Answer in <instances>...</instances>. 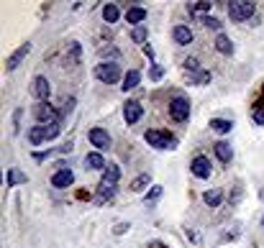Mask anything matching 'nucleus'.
<instances>
[{
	"instance_id": "35",
	"label": "nucleus",
	"mask_w": 264,
	"mask_h": 248,
	"mask_svg": "<svg viewBox=\"0 0 264 248\" xmlns=\"http://www.w3.org/2000/svg\"><path fill=\"white\" fill-rule=\"evenodd\" d=\"M126 230H128V223H121V225L116 228V233H118V235H121V233H126Z\"/></svg>"
},
{
	"instance_id": "4",
	"label": "nucleus",
	"mask_w": 264,
	"mask_h": 248,
	"mask_svg": "<svg viewBox=\"0 0 264 248\" xmlns=\"http://www.w3.org/2000/svg\"><path fill=\"white\" fill-rule=\"evenodd\" d=\"M256 6L251 3V0H234V3H229V16L231 21H249L254 16Z\"/></svg>"
},
{
	"instance_id": "33",
	"label": "nucleus",
	"mask_w": 264,
	"mask_h": 248,
	"mask_svg": "<svg viewBox=\"0 0 264 248\" xmlns=\"http://www.w3.org/2000/svg\"><path fill=\"white\" fill-rule=\"evenodd\" d=\"M159 194H162V187H154L152 192H149V194H146V202H152V200H157Z\"/></svg>"
},
{
	"instance_id": "26",
	"label": "nucleus",
	"mask_w": 264,
	"mask_h": 248,
	"mask_svg": "<svg viewBox=\"0 0 264 248\" xmlns=\"http://www.w3.org/2000/svg\"><path fill=\"white\" fill-rule=\"evenodd\" d=\"M146 33H149L146 26H134V28H131V38L136 41V44H144V41H146Z\"/></svg>"
},
{
	"instance_id": "6",
	"label": "nucleus",
	"mask_w": 264,
	"mask_h": 248,
	"mask_svg": "<svg viewBox=\"0 0 264 248\" xmlns=\"http://www.w3.org/2000/svg\"><path fill=\"white\" fill-rule=\"evenodd\" d=\"M169 115H172V120H177V123H185L187 118H190V103H187V97H182V95L172 97V103H169Z\"/></svg>"
},
{
	"instance_id": "32",
	"label": "nucleus",
	"mask_w": 264,
	"mask_h": 248,
	"mask_svg": "<svg viewBox=\"0 0 264 248\" xmlns=\"http://www.w3.org/2000/svg\"><path fill=\"white\" fill-rule=\"evenodd\" d=\"M208 79H210V74H208V72H200V74H195V77H193V82H198V85H208Z\"/></svg>"
},
{
	"instance_id": "2",
	"label": "nucleus",
	"mask_w": 264,
	"mask_h": 248,
	"mask_svg": "<svg viewBox=\"0 0 264 248\" xmlns=\"http://www.w3.org/2000/svg\"><path fill=\"white\" fill-rule=\"evenodd\" d=\"M118 179H121V169L110 164V167L103 172V179H100V184H98L100 200H108V197L116 194V184H118Z\"/></svg>"
},
{
	"instance_id": "24",
	"label": "nucleus",
	"mask_w": 264,
	"mask_h": 248,
	"mask_svg": "<svg viewBox=\"0 0 264 248\" xmlns=\"http://www.w3.org/2000/svg\"><path fill=\"white\" fill-rule=\"evenodd\" d=\"M149 182H152V174H146V172H144V174H139V177L131 182V192H141V189H146V184H149Z\"/></svg>"
},
{
	"instance_id": "10",
	"label": "nucleus",
	"mask_w": 264,
	"mask_h": 248,
	"mask_svg": "<svg viewBox=\"0 0 264 248\" xmlns=\"http://www.w3.org/2000/svg\"><path fill=\"white\" fill-rule=\"evenodd\" d=\"M141 115H144V108H141V103H136V100H128L126 105H123V118H126V123L131 126V123H139L141 120Z\"/></svg>"
},
{
	"instance_id": "8",
	"label": "nucleus",
	"mask_w": 264,
	"mask_h": 248,
	"mask_svg": "<svg viewBox=\"0 0 264 248\" xmlns=\"http://www.w3.org/2000/svg\"><path fill=\"white\" fill-rule=\"evenodd\" d=\"M87 138H90V143H93L98 151H108V148H110V133H108L105 128H90Z\"/></svg>"
},
{
	"instance_id": "23",
	"label": "nucleus",
	"mask_w": 264,
	"mask_h": 248,
	"mask_svg": "<svg viewBox=\"0 0 264 248\" xmlns=\"http://www.w3.org/2000/svg\"><path fill=\"white\" fill-rule=\"evenodd\" d=\"M139 82H141V74H139L136 69H131V72L123 77V90H134V87H139Z\"/></svg>"
},
{
	"instance_id": "12",
	"label": "nucleus",
	"mask_w": 264,
	"mask_h": 248,
	"mask_svg": "<svg viewBox=\"0 0 264 248\" xmlns=\"http://www.w3.org/2000/svg\"><path fill=\"white\" fill-rule=\"evenodd\" d=\"M172 38L177 41L180 46H185V44H193V31L187 28V26H174V28H172Z\"/></svg>"
},
{
	"instance_id": "27",
	"label": "nucleus",
	"mask_w": 264,
	"mask_h": 248,
	"mask_svg": "<svg viewBox=\"0 0 264 248\" xmlns=\"http://www.w3.org/2000/svg\"><path fill=\"white\" fill-rule=\"evenodd\" d=\"M251 118H254V123H256V126H264V103H259V105L254 108Z\"/></svg>"
},
{
	"instance_id": "34",
	"label": "nucleus",
	"mask_w": 264,
	"mask_h": 248,
	"mask_svg": "<svg viewBox=\"0 0 264 248\" xmlns=\"http://www.w3.org/2000/svg\"><path fill=\"white\" fill-rule=\"evenodd\" d=\"M69 151H72V141H69V143H64V146L59 148V154H69Z\"/></svg>"
},
{
	"instance_id": "29",
	"label": "nucleus",
	"mask_w": 264,
	"mask_h": 248,
	"mask_svg": "<svg viewBox=\"0 0 264 248\" xmlns=\"http://www.w3.org/2000/svg\"><path fill=\"white\" fill-rule=\"evenodd\" d=\"M59 133H62L59 123H49V126H47V141H54V138H57Z\"/></svg>"
},
{
	"instance_id": "15",
	"label": "nucleus",
	"mask_w": 264,
	"mask_h": 248,
	"mask_svg": "<svg viewBox=\"0 0 264 248\" xmlns=\"http://www.w3.org/2000/svg\"><path fill=\"white\" fill-rule=\"evenodd\" d=\"M213 151H215V156H218L223 164H229V161L234 159V148H231L229 143H226V141H218V143L213 146Z\"/></svg>"
},
{
	"instance_id": "30",
	"label": "nucleus",
	"mask_w": 264,
	"mask_h": 248,
	"mask_svg": "<svg viewBox=\"0 0 264 248\" xmlns=\"http://www.w3.org/2000/svg\"><path fill=\"white\" fill-rule=\"evenodd\" d=\"M200 23H203L205 28H213V31H218V28H221V21H218V18H210V16H203V18H200Z\"/></svg>"
},
{
	"instance_id": "19",
	"label": "nucleus",
	"mask_w": 264,
	"mask_h": 248,
	"mask_svg": "<svg viewBox=\"0 0 264 248\" xmlns=\"http://www.w3.org/2000/svg\"><path fill=\"white\" fill-rule=\"evenodd\" d=\"M221 200H223V189H208V192L203 194V202L208 205V208H218Z\"/></svg>"
},
{
	"instance_id": "36",
	"label": "nucleus",
	"mask_w": 264,
	"mask_h": 248,
	"mask_svg": "<svg viewBox=\"0 0 264 248\" xmlns=\"http://www.w3.org/2000/svg\"><path fill=\"white\" fill-rule=\"evenodd\" d=\"M144 52H146L149 59H154V49H152V46H144Z\"/></svg>"
},
{
	"instance_id": "22",
	"label": "nucleus",
	"mask_w": 264,
	"mask_h": 248,
	"mask_svg": "<svg viewBox=\"0 0 264 248\" xmlns=\"http://www.w3.org/2000/svg\"><path fill=\"white\" fill-rule=\"evenodd\" d=\"M210 128L218 131V133H229V131L234 128V123H231V120H223V118H213V120H210Z\"/></svg>"
},
{
	"instance_id": "25",
	"label": "nucleus",
	"mask_w": 264,
	"mask_h": 248,
	"mask_svg": "<svg viewBox=\"0 0 264 248\" xmlns=\"http://www.w3.org/2000/svg\"><path fill=\"white\" fill-rule=\"evenodd\" d=\"M213 8V3H208V0H200V3H190L187 6V11L190 13H208Z\"/></svg>"
},
{
	"instance_id": "14",
	"label": "nucleus",
	"mask_w": 264,
	"mask_h": 248,
	"mask_svg": "<svg viewBox=\"0 0 264 248\" xmlns=\"http://www.w3.org/2000/svg\"><path fill=\"white\" fill-rule=\"evenodd\" d=\"M126 21H128L131 26H141V23L146 21V8H141V6H134V8H128V13H126Z\"/></svg>"
},
{
	"instance_id": "31",
	"label": "nucleus",
	"mask_w": 264,
	"mask_h": 248,
	"mask_svg": "<svg viewBox=\"0 0 264 248\" xmlns=\"http://www.w3.org/2000/svg\"><path fill=\"white\" fill-rule=\"evenodd\" d=\"M185 69H187V72H198V69H200V62L193 59V57H190V59H185Z\"/></svg>"
},
{
	"instance_id": "3",
	"label": "nucleus",
	"mask_w": 264,
	"mask_h": 248,
	"mask_svg": "<svg viewBox=\"0 0 264 248\" xmlns=\"http://www.w3.org/2000/svg\"><path fill=\"white\" fill-rule=\"evenodd\" d=\"M95 77L103 82V85H116L121 79V67L116 62H100L95 67Z\"/></svg>"
},
{
	"instance_id": "16",
	"label": "nucleus",
	"mask_w": 264,
	"mask_h": 248,
	"mask_svg": "<svg viewBox=\"0 0 264 248\" xmlns=\"http://www.w3.org/2000/svg\"><path fill=\"white\" fill-rule=\"evenodd\" d=\"M85 167H87V169H103V172L108 169V167H105V159H103L100 151H93V154L85 156Z\"/></svg>"
},
{
	"instance_id": "21",
	"label": "nucleus",
	"mask_w": 264,
	"mask_h": 248,
	"mask_svg": "<svg viewBox=\"0 0 264 248\" xmlns=\"http://www.w3.org/2000/svg\"><path fill=\"white\" fill-rule=\"evenodd\" d=\"M103 18H105V23H116V21L121 18V11H118V6L108 3V6L103 8Z\"/></svg>"
},
{
	"instance_id": "5",
	"label": "nucleus",
	"mask_w": 264,
	"mask_h": 248,
	"mask_svg": "<svg viewBox=\"0 0 264 248\" xmlns=\"http://www.w3.org/2000/svg\"><path fill=\"white\" fill-rule=\"evenodd\" d=\"M33 118L41 123V126H49V123H59L62 120V115L49 105V103H36L33 105Z\"/></svg>"
},
{
	"instance_id": "7",
	"label": "nucleus",
	"mask_w": 264,
	"mask_h": 248,
	"mask_svg": "<svg viewBox=\"0 0 264 248\" xmlns=\"http://www.w3.org/2000/svg\"><path fill=\"white\" fill-rule=\"evenodd\" d=\"M31 92H33V97L39 100V103H49V95H52V82L47 79V77H36L33 82H31Z\"/></svg>"
},
{
	"instance_id": "1",
	"label": "nucleus",
	"mask_w": 264,
	"mask_h": 248,
	"mask_svg": "<svg viewBox=\"0 0 264 248\" xmlns=\"http://www.w3.org/2000/svg\"><path fill=\"white\" fill-rule=\"evenodd\" d=\"M144 141L152 148H159V151H169V148L177 146V138L172 133H167V131H159V128H149L144 133Z\"/></svg>"
},
{
	"instance_id": "13",
	"label": "nucleus",
	"mask_w": 264,
	"mask_h": 248,
	"mask_svg": "<svg viewBox=\"0 0 264 248\" xmlns=\"http://www.w3.org/2000/svg\"><path fill=\"white\" fill-rule=\"evenodd\" d=\"M47 141V126H41V123H36L33 128H28V143L31 146H39Z\"/></svg>"
},
{
	"instance_id": "17",
	"label": "nucleus",
	"mask_w": 264,
	"mask_h": 248,
	"mask_svg": "<svg viewBox=\"0 0 264 248\" xmlns=\"http://www.w3.org/2000/svg\"><path fill=\"white\" fill-rule=\"evenodd\" d=\"M72 182H74V174H72L69 169H59V172L52 177V184H54V187H69Z\"/></svg>"
},
{
	"instance_id": "20",
	"label": "nucleus",
	"mask_w": 264,
	"mask_h": 248,
	"mask_svg": "<svg viewBox=\"0 0 264 248\" xmlns=\"http://www.w3.org/2000/svg\"><path fill=\"white\" fill-rule=\"evenodd\" d=\"M23 182H28V177H26L21 169H8V174H6V184H8V187H13V184H23Z\"/></svg>"
},
{
	"instance_id": "18",
	"label": "nucleus",
	"mask_w": 264,
	"mask_h": 248,
	"mask_svg": "<svg viewBox=\"0 0 264 248\" xmlns=\"http://www.w3.org/2000/svg\"><path fill=\"white\" fill-rule=\"evenodd\" d=\"M215 49H218L221 54H226V57L234 54V44H231V38L226 36V33H218V36H215Z\"/></svg>"
},
{
	"instance_id": "28",
	"label": "nucleus",
	"mask_w": 264,
	"mask_h": 248,
	"mask_svg": "<svg viewBox=\"0 0 264 248\" xmlns=\"http://www.w3.org/2000/svg\"><path fill=\"white\" fill-rule=\"evenodd\" d=\"M164 77V67H159V64H154L152 69H149V79H152V82H159Z\"/></svg>"
},
{
	"instance_id": "9",
	"label": "nucleus",
	"mask_w": 264,
	"mask_h": 248,
	"mask_svg": "<svg viewBox=\"0 0 264 248\" xmlns=\"http://www.w3.org/2000/svg\"><path fill=\"white\" fill-rule=\"evenodd\" d=\"M190 169H193V174H195L198 179H208V177H210V172H213V167H210L208 156H195V159H193V164H190Z\"/></svg>"
},
{
	"instance_id": "11",
	"label": "nucleus",
	"mask_w": 264,
	"mask_h": 248,
	"mask_svg": "<svg viewBox=\"0 0 264 248\" xmlns=\"http://www.w3.org/2000/svg\"><path fill=\"white\" fill-rule=\"evenodd\" d=\"M31 54V44H23V46H18L11 57H8V62H6V67H8V72H13V69H18L21 67V62L26 59Z\"/></svg>"
}]
</instances>
